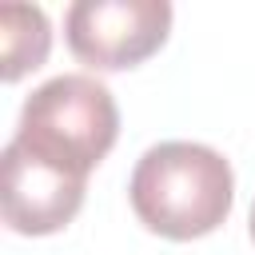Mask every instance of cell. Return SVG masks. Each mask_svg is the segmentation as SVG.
I'll use <instances>...</instances> for the list:
<instances>
[{
  "label": "cell",
  "mask_w": 255,
  "mask_h": 255,
  "mask_svg": "<svg viewBox=\"0 0 255 255\" xmlns=\"http://www.w3.org/2000/svg\"><path fill=\"white\" fill-rule=\"evenodd\" d=\"M116 135H120L116 100L92 76H56L40 84L24 100L16 124V143L84 179L112 151Z\"/></svg>",
  "instance_id": "2"
},
{
  "label": "cell",
  "mask_w": 255,
  "mask_h": 255,
  "mask_svg": "<svg viewBox=\"0 0 255 255\" xmlns=\"http://www.w3.org/2000/svg\"><path fill=\"white\" fill-rule=\"evenodd\" d=\"M171 32L167 0H76L64 16L72 56L100 72L143 64Z\"/></svg>",
  "instance_id": "3"
},
{
  "label": "cell",
  "mask_w": 255,
  "mask_h": 255,
  "mask_svg": "<svg viewBox=\"0 0 255 255\" xmlns=\"http://www.w3.org/2000/svg\"><path fill=\"white\" fill-rule=\"evenodd\" d=\"M128 199L147 231L187 243L211 235L231 215L235 175L215 147L167 139L139 155L128 183Z\"/></svg>",
  "instance_id": "1"
},
{
  "label": "cell",
  "mask_w": 255,
  "mask_h": 255,
  "mask_svg": "<svg viewBox=\"0 0 255 255\" xmlns=\"http://www.w3.org/2000/svg\"><path fill=\"white\" fill-rule=\"evenodd\" d=\"M52 28L48 16L36 4H4L0 8V56H4V84H16L20 76L36 72L48 60Z\"/></svg>",
  "instance_id": "5"
},
{
  "label": "cell",
  "mask_w": 255,
  "mask_h": 255,
  "mask_svg": "<svg viewBox=\"0 0 255 255\" xmlns=\"http://www.w3.org/2000/svg\"><path fill=\"white\" fill-rule=\"evenodd\" d=\"M0 211L16 235H56L84 207V175L28 151L24 143L4 147Z\"/></svg>",
  "instance_id": "4"
},
{
  "label": "cell",
  "mask_w": 255,
  "mask_h": 255,
  "mask_svg": "<svg viewBox=\"0 0 255 255\" xmlns=\"http://www.w3.org/2000/svg\"><path fill=\"white\" fill-rule=\"evenodd\" d=\"M251 239H255V203H251Z\"/></svg>",
  "instance_id": "6"
}]
</instances>
